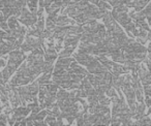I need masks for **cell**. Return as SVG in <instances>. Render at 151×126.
I'll return each mask as SVG.
<instances>
[{"label": "cell", "mask_w": 151, "mask_h": 126, "mask_svg": "<svg viewBox=\"0 0 151 126\" xmlns=\"http://www.w3.org/2000/svg\"><path fill=\"white\" fill-rule=\"evenodd\" d=\"M6 66V62H5V59L4 58H1L0 57V67H5Z\"/></svg>", "instance_id": "8992f818"}, {"label": "cell", "mask_w": 151, "mask_h": 126, "mask_svg": "<svg viewBox=\"0 0 151 126\" xmlns=\"http://www.w3.org/2000/svg\"><path fill=\"white\" fill-rule=\"evenodd\" d=\"M51 77H52V74L44 72V74H42L40 78L37 79V82L40 83V85H47L50 82H52V81H51Z\"/></svg>", "instance_id": "7a4b0ae2"}, {"label": "cell", "mask_w": 151, "mask_h": 126, "mask_svg": "<svg viewBox=\"0 0 151 126\" xmlns=\"http://www.w3.org/2000/svg\"><path fill=\"white\" fill-rule=\"evenodd\" d=\"M19 21L26 26H32L37 21V16H36L35 14L31 13V11L28 9H26V6H25L22 9L21 15H20V17H19Z\"/></svg>", "instance_id": "6da1fadb"}, {"label": "cell", "mask_w": 151, "mask_h": 126, "mask_svg": "<svg viewBox=\"0 0 151 126\" xmlns=\"http://www.w3.org/2000/svg\"><path fill=\"white\" fill-rule=\"evenodd\" d=\"M68 94L69 93L66 91V89H59V91L56 93V98L57 100H64V99L68 98Z\"/></svg>", "instance_id": "3957f363"}, {"label": "cell", "mask_w": 151, "mask_h": 126, "mask_svg": "<svg viewBox=\"0 0 151 126\" xmlns=\"http://www.w3.org/2000/svg\"><path fill=\"white\" fill-rule=\"evenodd\" d=\"M145 62H146V64H147L148 70L151 72V58L150 57H149V58H145Z\"/></svg>", "instance_id": "5b68a950"}, {"label": "cell", "mask_w": 151, "mask_h": 126, "mask_svg": "<svg viewBox=\"0 0 151 126\" xmlns=\"http://www.w3.org/2000/svg\"><path fill=\"white\" fill-rule=\"evenodd\" d=\"M147 38H148V39L150 40V42H151V29L147 32Z\"/></svg>", "instance_id": "ba28073f"}, {"label": "cell", "mask_w": 151, "mask_h": 126, "mask_svg": "<svg viewBox=\"0 0 151 126\" xmlns=\"http://www.w3.org/2000/svg\"><path fill=\"white\" fill-rule=\"evenodd\" d=\"M147 52L149 53V57L151 58V42L149 44V46H148V49H147Z\"/></svg>", "instance_id": "52a82bcc"}, {"label": "cell", "mask_w": 151, "mask_h": 126, "mask_svg": "<svg viewBox=\"0 0 151 126\" xmlns=\"http://www.w3.org/2000/svg\"><path fill=\"white\" fill-rule=\"evenodd\" d=\"M54 2V0H38V3H40V7H47L48 5H50L51 3Z\"/></svg>", "instance_id": "277c9868"}]
</instances>
